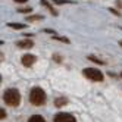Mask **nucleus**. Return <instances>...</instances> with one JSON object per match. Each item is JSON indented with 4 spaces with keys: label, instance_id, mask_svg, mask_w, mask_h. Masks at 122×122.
I'll return each instance as SVG.
<instances>
[{
    "label": "nucleus",
    "instance_id": "nucleus-1",
    "mask_svg": "<svg viewBox=\"0 0 122 122\" xmlns=\"http://www.w3.org/2000/svg\"><path fill=\"white\" fill-rule=\"evenodd\" d=\"M3 102L7 104V106H12V107H16L19 106L21 103V94L16 88H7L5 93H3Z\"/></svg>",
    "mask_w": 122,
    "mask_h": 122
},
{
    "label": "nucleus",
    "instance_id": "nucleus-2",
    "mask_svg": "<svg viewBox=\"0 0 122 122\" xmlns=\"http://www.w3.org/2000/svg\"><path fill=\"white\" fill-rule=\"evenodd\" d=\"M30 102L34 104V106H41L46 102V93L40 87H34V88L30 91Z\"/></svg>",
    "mask_w": 122,
    "mask_h": 122
},
{
    "label": "nucleus",
    "instance_id": "nucleus-3",
    "mask_svg": "<svg viewBox=\"0 0 122 122\" xmlns=\"http://www.w3.org/2000/svg\"><path fill=\"white\" fill-rule=\"evenodd\" d=\"M82 74H84L85 78H88V80H91V81H96V82L103 81V74L99 71V69H96V68H85L82 71Z\"/></svg>",
    "mask_w": 122,
    "mask_h": 122
},
{
    "label": "nucleus",
    "instance_id": "nucleus-4",
    "mask_svg": "<svg viewBox=\"0 0 122 122\" xmlns=\"http://www.w3.org/2000/svg\"><path fill=\"white\" fill-rule=\"evenodd\" d=\"M55 122H76V119L74 118V115L66 112H60L57 115H55Z\"/></svg>",
    "mask_w": 122,
    "mask_h": 122
},
{
    "label": "nucleus",
    "instance_id": "nucleus-5",
    "mask_svg": "<svg viewBox=\"0 0 122 122\" xmlns=\"http://www.w3.org/2000/svg\"><path fill=\"white\" fill-rule=\"evenodd\" d=\"M36 62H37V57L34 56V55H24V56H22V65L27 66V68L32 66Z\"/></svg>",
    "mask_w": 122,
    "mask_h": 122
},
{
    "label": "nucleus",
    "instance_id": "nucleus-6",
    "mask_svg": "<svg viewBox=\"0 0 122 122\" xmlns=\"http://www.w3.org/2000/svg\"><path fill=\"white\" fill-rule=\"evenodd\" d=\"M16 46H18L19 49H31L34 46V43L31 38H24V40H19L18 43H16Z\"/></svg>",
    "mask_w": 122,
    "mask_h": 122
},
{
    "label": "nucleus",
    "instance_id": "nucleus-7",
    "mask_svg": "<svg viewBox=\"0 0 122 122\" xmlns=\"http://www.w3.org/2000/svg\"><path fill=\"white\" fill-rule=\"evenodd\" d=\"M66 103H68V100H66L65 97H59V99L55 100V106H56V107H62V106H65Z\"/></svg>",
    "mask_w": 122,
    "mask_h": 122
},
{
    "label": "nucleus",
    "instance_id": "nucleus-8",
    "mask_svg": "<svg viewBox=\"0 0 122 122\" xmlns=\"http://www.w3.org/2000/svg\"><path fill=\"white\" fill-rule=\"evenodd\" d=\"M28 122H46V119L43 118L41 115H32V116L28 119Z\"/></svg>",
    "mask_w": 122,
    "mask_h": 122
},
{
    "label": "nucleus",
    "instance_id": "nucleus-9",
    "mask_svg": "<svg viewBox=\"0 0 122 122\" xmlns=\"http://www.w3.org/2000/svg\"><path fill=\"white\" fill-rule=\"evenodd\" d=\"M9 27L10 28H15V30H24L25 25L24 24H9Z\"/></svg>",
    "mask_w": 122,
    "mask_h": 122
},
{
    "label": "nucleus",
    "instance_id": "nucleus-10",
    "mask_svg": "<svg viewBox=\"0 0 122 122\" xmlns=\"http://www.w3.org/2000/svg\"><path fill=\"white\" fill-rule=\"evenodd\" d=\"M41 3H43V5H44V6L47 7V9H49V10H50L51 13H53V15H56V12H55V9H53V7H51V6H50V5H49L47 2H46V0H41Z\"/></svg>",
    "mask_w": 122,
    "mask_h": 122
},
{
    "label": "nucleus",
    "instance_id": "nucleus-11",
    "mask_svg": "<svg viewBox=\"0 0 122 122\" xmlns=\"http://www.w3.org/2000/svg\"><path fill=\"white\" fill-rule=\"evenodd\" d=\"M40 19H43V16H40V15H34V16H30V18H28V22H32V21H40Z\"/></svg>",
    "mask_w": 122,
    "mask_h": 122
},
{
    "label": "nucleus",
    "instance_id": "nucleus-12",
    "mask_svg": "<svg viewBox=\"0 0 122 122\" xmlns=\"http://www.w3.org/2000/svg\"><path fill=\"white\" fill-rule=\"evenodd\" d=\"M88 59H90V60H93V62H97V63H103L102 60H99L97 57H94V56H88Z\"/></svg>",
    "mask_w": 122,
    "mask_h": 122
},
{
    "label": "nucleus",
    "instance_id": "nucleus-13",
    "mask_svg": "<svg viewBox=\"0 0 122 122\" xmlns=\"http://www.w3.org/2000/svg\"><path fill=\"white\" fill-rule=\"evenodd\" d=\"M55 38L59 40V41H63V43H69V40H68V38H63V37H57V36H55Z\"/></svg>",
    "mask_w": 122,
    "mask_h": 122
},
{
    "label": "nucleus",
    "instance_id": "nucleus-14",
    "mask_svg": "<svg viewBox=\"0 0 122 122\" xmlns=\"http://www.w3.org/2000/svg\"><path fill=\"white\" fill-rule=\"evenodd\" d=\"M0 118H2V119H5V118H6V112H5L3 109H0Z\"/></svg>",
    "mask_w": 122,
    "mask_h": 122
},
{
    "label": "nucleus",
    "instance_id": "nucleus-15",
    "mask_svg": "<svg viewBox=\"0 0 122 122\" xmlns=\"http://www.w3.org/2000/svg\"><path fill=\"white\" fill-rule=\"evenodd\" d=\"M16 3H25V2H28V0H15Z\"/></svg>",
    "mask_w": 122,
    "mask_h": 122
},
{
    "label": "nucleus",
    "instance_id": "nucleus-16",
    "mask_svg": "<svg viewBox=\"0 0 122 122\" xmlns=\"http://www.w3.org/2000/svg\"><path fill=\"white\" fill-rule=\"evenodd\" d=\"M19 12H31V9H30V7H28V9H21Z\"/></svg>",
    "mask_w": 122,
    "mask_h": 122
},
{
    "label": "nucleus",
    "instance_id": "nucleus-17",
    "mask_svg": "<svg viewBox=\"0 0 122 122\" xmlns=\"http://www.w3.org/2000/svg\"><path fill=\"white\" fill-rule=\"evenodd\" d=\"M119 44H121V46H122V41H119Z\"/></svg>",
    "mask_w": 122,
    "mask_h": 122
},
{
    "label": "nucleus",
    "instance_id": "nucleus-18",
    "mask_svg": "<svg viewBox=\"0 0 122 122\" xmlns=\"http://www.w3.org/2000/svg\"><path fill=\"white\" fill-rule=\"evenodd\" d=\"M121 78H122V74H121Z\"/></svg>",
    "mask_w": 122,
    "mask_h": 122
}]
</instances>
